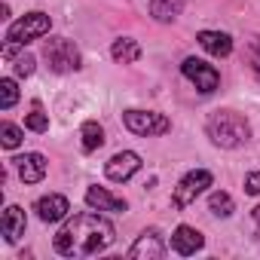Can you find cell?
I'll return each instance as SVG.
<instances>
[{
	"label": "cell",
	"mask_w": 260,
	"mask_h": 260,
	"mask_svg": "<svg viewBox=\"0 0 260 260\" xmlns=\"http://www.w3.org/2000/svg\"><path fill=\"white\" fill-rule=\"evenodd\" d=\"M116 239V230L101 214H74L64 220V226L55 233V251L61 257H92L104 248H110Z\"/></svg>",
	"instance_id": "obj_1"
},
{
	"label": "cell",
	"mask_w": 260,
	"mask_h": 260,
	"mask_svg": "<svg viewBox=\"0 0 260 260\" xmlns=\"http://www.w3.org/2000/svg\"><path fill=\"white\" fill-rule=\"evenodd\" d=\"M205 132H208V138H211L217 147L236 150V147L248 144L251 125H248V119H245L242 113H236V110H214V113L208 116V122H205Z\"/></svg>",
	"instance_id": "obj_2"
},
{
	"label": "cell",
	"mask_w": 260,
	"mask_h": 260,
	"mask_svg": "<svg viewBox=\"0 0 260 260\" xmlns=\"http://www.w3.org/2000/svg\"><path fill=\"white\" fill-rule=\"evenodd\" d=\"M43 58H46V64H49L55 74H71V71H77V68L83 64L80 49H77L74 40H68V37H52V40H46Z\"/></svg>",
	"instance_id": "obj_3"
},
{
	"label": "cell",
	"mask_w": 260,
	"mask_h": 260,
	"mask_svg": "<svg viewBox=\"0 0 260 260\" xmlns=\"http://www.w3.org/2000/svg\"><path fill=\"white\" fill-rule=\"evenodd\" d=\"M49 28H52V19H49L46 13H28V16H22L19 22H13V25L7 28V43L25 46V43L37 40V37L49 34Z\"/></svg>",
	"instance_id": "obj_4"
},
{
	"label": "cell",
	"mask_w": 260,
	"mask_h": 260,
	"mask_svg": "<svg viewBox=\"0 0 260 260\" xmlns=\"http://www.w3.org/2000/svg\"><path fill=\"white\" fill-rule=\"evenodd\" d=\"M122 122L132 135H141V138H153V135H166L172 122L162 116V113H153V110H125L122 113Z\"/></svg>",
	"instance_id": "obj_5"
},
{
	"label": "cell",
	"mask_w": 260,
	"mask_h": 260,
	"mask_svg": "<svg viewBox=\"0 0 260 260\" xmlns=\"http://www.w3.org/2000/svg\"><path fill=\"white\" fill-rule=\"evenodd\" d=\"M211 187V172H205V169H196V172H187L181 181H178V187H175V196H172V205L181 211V208H187L190 202H196V196H202L205 190Z\"/></svg>",
	"instance_id": "obj_6"
},
{
	"label": "cell",
	"mask_w": 260,
	"mask_h": 260,
	"mask_svg": "<svg viewBox=\"0 0 260 260\" xmlns=\"http://www.w3.org/2000/svg\"><path fill=\"white\" fill-rule=\"evenodd\" d=\"M181 71H184V77L199 89V92H214L217 86H220V74H217V68L214 64H208V61H202V58H184V64H181Z\"/></svg>",
	"instance_id": "obj_7"
},
{
	"label": "cell",
	"mask_w": 260,
	"mask_h": 260,
	"mask_svg": "<svg viewBox=\"0 0 260 260\" xmlns=\"http://www.w3.org/2000/svg\"><path fill=\"white\" fill-rule=\"evenodd\" d=\"M138 169H141V156H138L135 150H119V153H113V156L107 159V166H104V175H107L110 181L122 184V181H128V178H132Z\"/></svg>",
	"instance_id": "obj_8"
},
{
	"label": "cell",
	"mask_w": 260,
	"mask_h": 260,
	"mask_svg": "<svg viewBox=\"0 0 260 260\" xmlns=\"http://www.w3.org/2000/svg\"><path fill=\"white\" fill-rule=\"evenodd\" d=\"M128 257H135V260H162L166 257V242H162L159 230H144L138 236V242L128 248Z\"/></svg>",
	"instance_id": "obj_9"
},
{
	"label": "cell",
	"mask_w": 260,
	"mask_h": 260,
	"mask_svg": "<svg viewBox=\"0 0 260 260\" xmlns=\"http://www.w3.org/2000/svg\"><path fill=\"white\" fill-rule=\"evenodd\" d=\"M34 211H37V217H40L43 223H55V220H64V217H68L71 202H68L64 196H58V193H49V196H40V199L34 202Z\"/></svg>",
	"instance_id": "obj_10"
},
{
	"label": "cell",
	"mask_w": 260,
	"mask_h": 260,
	"mask_svg": "<svg viewBox=\"0 0 260 260\" xmlns=\"http://www.w3.org/2000/svg\"><path fill=\"white\" fill-rule=\"evenodd\" d=\"M202 245H205L202 233L193 230V226H187V223H181V226L172 233V248H175V254H181V257H190V254L202 251Z\"/></svg>",
	"instance_id": "obj_11"
},
{
	"label": "cell",
	"mask_w": 260,
	"mask_h": 260,
	"mask_svg": "<svg viewBox=\"0 0 260 260\" xmlns=\"http://www.w3.org/2000/svg\"><path fill=\"white\" fill-rule=\"evenodd\" d=\"M86 202H89V208H95V211H113V214H122V211L128 208L125 199L113 196V193L104 190V187H89V190H86Z\"/></svg>",
	"instance_id": "obj_12"
},
{
	"label": "cell",
	"mask_w": 260,
	"mask_h": 260,
	"mask_svg": "<svg viewBox=\"0 0 260 260\" xmlns=\"http://www.w3.org/2000/svg\"><path fill=\"white\" fill-rule=\"evenodd\" d=\"M13 162H16L19 178H22L25 184H40V181L46 178V159H43L40 153H25V156H19V159H13Z\"/></svg>",
	"instance_id": "obj_13"
},
{
	"label": "cell",
	"mask_w": 260,
	"mask_h": 260,
	"mask_svg": "<svg viewBox=\"0 0 260 260\" xmlns=\"http://www.w3.org/2000/svg\"><path fill=\"white\" fill-rule=\"evenodd\" d=\"M199 46L208 52V55H214V58H226L230 52H233V40H230V34H220V31H199Z\"/></svg>",
	"instance_id": "obj_14"
},
{
	"label": "cell",
	"mask_w": 260,
	"mask_h": 260,
	"mask_svg": "<svg viewBox=\"0 0 260 260\" xmlns=\"http://www.w3.org/2000/svg\"><path fill=\"white\" fill-rule=\"evenodd\" d=\"M25 208H19V205H10L7 211H4V223H0V230H4V239L7 242H19L22 236H25Z\"/></svg>",
	"instance_id": "obj_15"
},
{
	"label": "cell",
	"mask_w": 260,
	"mask_h": 260,
	"mask_svg": "<svg viewBox=\"0 0 260 260\" xmlns=\"http://www.w3.org/2000/svg\"><path fill=\"white\" fill-rule=\"evenodd\" d=\"M110 55H113V61H119V64H132V61L141 58V46H138V40H132V37H119V40H113Z\"/></svg>",
	"instance_id": "obj_16"
},
{
	"label": "cell",
	"mask_w": 260,
	"mask_h": 260,
	"mask_svg": "<svg viewBox=\"0 0 260 260\" xmlns=\"http://www.w3.org/2000/svg\"><path fill=\"white\" fill-rule=\"evenodd\" d=\"M184 10V0H150V16L156 22H175Z\"/></svg>",
	"instance_id": "obj_17"
},
{
	"label": "cell",
	"mask_w": 260,
	"mask_h": 260,
	"mask_svg": "<svg viewBox=\"0 0 260 260\" xmlns=\"http://www.w3.org/2000/svg\"><path fill=\"white\" fill-rule=\"evenodd\" d=\"M83 150L86 153H92V150H98L101 144H104V128L98 125V122H83Z\"/></svg>",
	"instance_id": "obj_18"
},
{
	"label": "cell",
	"mask_w": 260,
	"mask_h": 260,
	"mask_svg": "<svg viewBox=\"0 0 260 260\" xmlns=\"http://www.w3.org/2000/svg\"><path fill=\"white\" fill-rule=\"evenodd\" d=\"M208 208H211V214H217V217H230L236 205H233V196H230V193L217 190V193L208 196Z\"/></svg>",
	"instance_id": "obj_19"
},
{
	"label": "cell",
	"mask_w": 260,
	"mask_h": 260,
	"mask_svg": "<svg viewBox=\"0 0 260 260\" xmlns=\"http://www.w3.org/2000/svg\"><path fill=\"white\" fill-rule=\"evenodd\" d=\"M22 128L19 125H13V122H0V144H4L7 150H16L19 144H22Z\"/></svg>",
	"instance_id": "obj_20"
},
{
	"label": "cell",
	"mask_w": 260,
	"mask_h": 260,
	"mask_svg": "<svg viewBox=\"0 0 260 260\" xmlns=\"http://www.w3.org/2000/svg\"><path fill=\"white\" fill-rule=\"evenodd\" d=\"M16 101H19V86H16V80H13V77L0 80V107L10 110Z\"/></svg>",
	"instance_id": "obj_21"
},
{
	"label": "cell",
	"mask_w": 260,
	"mask_h": 260,
	"mask_svg": "<svg viewBox=\"0 0 260 260\" xmlns=\"http://www.w3.org/2000/svg\"><path fill=\"white\" fill-rule=\"evenodd\" d=\"M37 68V58L31 52H22V55H13V74L16 77H31Z\"/></svg>",
	"instance_id": "obj_22"
},
{
	"label": "cell",
	"mask_w": 260,
	"mask_h": 260,
	"mask_svg": "<svg viewBox=\"0 0 260 260\" xmlns=\"http://www.w3.org/2000/svg\"><path fill=\"white\" fill-rule=\"evenodd\" d=\"M25 125L31 128V132H46V128H49V116H46V113L34 104V110L25 116Z\"/></svg>",
	"instance_id": "obj_23"
},
{
	"label": "cell",
	"mask_w": 260,
	"mask_h": 260,
	"mask_svg": "<svg viewBox=\"0 0 260 260\" xmlns=\"http://www.w3.org/2000/svg\"><path fill=\"white\" fill-rule=\"evenodd\" d=\"M245 193H251V196H257V193H260V172L245 175Z\"/></svg>",
	"instance_id": "obj_24"
},
{
	"label": "cell",
	"mask_w": 260,
	"mask_h": 260,
	"mask_svg": "<svg viewBox=\"0 0 260 260\" xmlns=\"http://www.w3.org/2000/svg\"><path fill=\"white\" fill-rule=\"evenodd\" d=\"M251 49H254V64H257V71H260V37H254Z\"/></svg>",
	"instance_id": "obj_25"
},
{
	"label": "cell",
	"mask_w": 260,
	"mask_h": 260,
	"mask_svg": "<svg viewBox=\"0 0 260 260\" xmlns=\"http://www.w3.org/2000/svg\"><path fill=\"white\" fill-rule=\"evenodd\" d=\"M251 214H254V223H257V226H260V205H257V208H254V211H251Z\"/></svg>",
	"instance_id": "obj_26"
}]
</instances>
